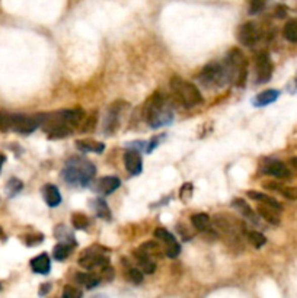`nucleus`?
Here are the masks:
<instances>
[{"instance_id":"f257e3e1","label":"nucleus","mask_w":297,"mask_h":298,"mask_svg":"<svg viewBox=\"0 0 297 298\" xmlns=\"http://www.w3.org/2000/svg\"><path fill=\"white\" fill-rule=\"evenodd\" d=\"M83 118L84 112L82 109L51 112V114H44L41 126L50 138H64L70 136L83 121Z\"/></svg>"},{"instance_id":"f03ea898","label":"nucleus","mask_w":297,"mask_h":298,"mask_svg":"<svg viewBox=\"0 0 297 298\" xmlns=\"http://www.w3.org/2000/svg\"><path fill=\"white\" fill-rule=\"evenodd\" d=\"M144 119L152 128H159V126L167 125L172 122L174 114L169 108L165 95L160 92H155L144 105L143 109Z\"/></svg>"},{"instance_id":"7ed1b4c3","label":"nucleus","mask_w":297,"mask_h":298,"mask_svg":"<svg viewBox=\"0 0 297 298\" xmlns=\"http://www.w3.org/2000/svg\"><path fill=\"white\" fill-rule=\"evenodd\" d=\"M96 173V167L86 159L71 157L61 171V178L71 186H86L91 184Z\"/></svg>"},{"instance_id":"20e7f679","label":"nucleus","mask_w":297,"mask_h":298,"mask_svg":"<svg viewBox=\"0 0 297 298\" xmlns=\"http://www.w3.org/2000/svg\"><path fill=\"white\" fill-rule=\"evenodd\" d=\"M225 69L227 71L229 81L232 80L238 88L245 86L246 77H248V61L245 58V54L239 48H232L229 51Z\"/></svg>"},{"instance_id":"39448f33","label":"nucleus","mask_w":297,"mask_h":298,"mask_svg":"<svg viewBox=\"0 0 297 298\" xmlns=\"http://www.w3.org/2000/svg\"><path fill=\"white\" fill-rule=\"evenodd\" d=\"M171 91H172L174 98L177 99V102L185 108H192V106L202 103V96L200 91L197 89V86L181 79L178 76L171 79Z\"/></svg>"},{"instance_id":"423d86ee","label":"nucleus","mask_w":297,"mask_h":298,"mask_svg":"<svg viewBox=\"0 0 297 298\" xmlns=\"http://www.w3.org/2000/svg\"><path fill=\"white\" fill-rule=\"evenodd\" d=\"M198 80L201 81L204 86H207V88L223 86L225 83L229 81L225 64H219V63H210V64H207L201 70V73L198 74Z\"/></svg>"},{"instance_id":"0eeeda50","label":"nucleus","mask_w":297,"mask_h":298,"mask_svg":"<svg viewBox=\"0 0 297 298\" xmlns=\"http://www.w3.org/2000/svg\"><path fill=\"white\" fill-rule=\"evenodd\" d=\"M43 118H44V114H12V131L21 133V134H31L38 126H41Z\"/></svg>"},{"instance_id":"6e6552de","label":"nucleus","mask_w":297,"mask_h":298,"mask_svg":"<svg viewBox=\"0 0 297 298\" xmlns=\"http://www.w3.org/2000/svg\"><path fill=\"white\" fill-rule=\"evenodd\" d=\"M79 265L84 269H94L96 266H105L108 265V258L102 253V250H96V247L88 249L82 253Z\"/></svg>"},{"instance_id":"1a4fd4ad","label":"nucleus","mask_w":297,"mask_h":298,"mask_svg":"<svg viewBox=\"0 0 297 298\" xmlns=\"http://www.w3.org/2000/svg\"><path fill=\"white\" fill-rule=\"evenodd\" d=\"M273 76V63L270 60V56L261 51L257 56V79L258 83H265L271 79Z\"/></svg>"},{"instance_id":"9d476101","label":"nucleus","mask_w":297,"mask_h":298,"mask_svg":"<svg viewBox=\"0 0 297 298\" xmlns=\"http://www.w3.org/2000/svg\"><path fill=\"white\" fill-rule=\"evenodd\" d=\"M260 39V32L257 25L252 22L243 23L238 29V41L245 47L255 46Z\"/></svg>"},{"instance_id":"9b49d317","label":"nucleus","mask_w":297,"mask_h":298,"mask_svg":"<svg viewBox=\"0 0 297 298\" xmlns=\"http://www.w3.org/2000/svg\"><path fill=\"white\" fill-rule=\"evenodd\" d=\"M262 171H264V173L271 175V176L278 178V179H285L291 175L284 163L278 160H265L264 166H262Z\"/></svg>"},{"instance_id":"f8f14e48","label":"nucleus","mask_w":297,"mask_h":298,"mask_svg":"<svg viewBox=\"0 0 297 298\" xmlns=\"http://www.w3.org/2000/svg\"><path fill=\"white\" fill-rule=\"evenodd\" d=\"M124 163H125L127 171H129L130 175H133V176L142 173L143 161L142 156H140L139 151H136V150H129V151L124 154Z\"/></svg>"},{"instance_id":"ddd939ff","label":"nucleus","mask_w":297,"mask_h":298,"mask_svg":"<svg viewBox=\"0 0 297 298\" xmlns=\"http://www.w3.org/2000/svg\"><path fill=\"white\" fill-rule=\"evenodd\" d=\"M121 181L117 176H105L102 179L98 181V184L95 186V191L99 195H109L112 194L115 189H118Z\"/></svg>"},{"instance_id":"4468645a","label":"nucleus","mask_w":297,"mask_h":298,"mask_svg":"<svg viewBox=\"0 0 297 298\" xmlns=\"http://www.w3.org/2000/svg\"><path fill=\"white\" fill-rule=\"evenodd\" d=\"M31 268L35 274H39V275H47L51 269V262H50V258H48L47 253H41L38 254L36 258H34L31 261Z\"/></svg>"},{"instance_id":"2eb2a0df","label":"nucleus","mask_w":297,"mask_h":298,"mask_svg":"<svg viewBox=\"0 0 297 298\" xmlns=\"http://www.w3.org/2000/svg\"><path fill=\"white\" fill-rule=\"evenodd\" d=\"M43 196H44V201L47 202V205L51 208L57 206L61 202V195H60L59 188L56 185H46L43 188Z\"/></svg>"},{"instance_id":"dca6fc26","label":"nucleus","mask_w":297,"mask_h":298,"mask_svg":"<svg viewBox=\"0 0 297 298\" xmlns=\"http://www.w3.org/2000/svg\"><path fill=\"white\" fill-rule=\"evenodd\" d=\"M134 256H136V259H137V262H139V265H140V268H142V271L144 274H153L155 272L156 262L153 258H150L147 253L143 252L142 249L136 250Z\"/></svg>"},{"instance_id":"f3484780","label":"nucleus","mask_w":297,"mask_h":298,"mask_svg":"<svg viewBox=\"0 0 297 298\" xmlns=\"http://www.w3.org/2000/svg\"><path fill=\"white\" fill-rule=\"evenodd\" d=\"M246 195L252 198V199H255V201H258V202H261L264 205H268V206H273L275 209H278V211H281L283 209V205H281V202H278L275 198H271V196L265 195V194H262V192H258V191H248L246 192Z\"/></svg>"},{"instance_id":"a211bd4d","label":"nucleus","mask_w":297,"mask_h":298,"mask_svg":"<svg viewBox=\"0 0 297 298\" xmlns=\"http://www.w3.org/2000/svg\"><path fill=\"white\" fill-rule=\"evenodd\" d=\"M278 212H280V211L273 208V206L264 205V204H261V206H258V214H260L267 223H270V224H273V226H278V224H280V214H278Z\"/></svg>"},{"instance_id":"6ab92c4d","label":"nucleus","mask_w":297,"mask_h":298,"mask_svg":"<svg viewBox=\"0 0 297 298\" xmlns=\"http://www.w3.org/2000/svg\"><path fill=\"white\" fill-rule=\"evenodd\" d=\"M280 96V92L275 91V89H268V91H264L260 95H257V98L253 99V105L261 108V106H267L270 103L275 102Z\"/></svg>"},{"instance_id":"aec40b11","label":"nucleus","mask_w":297,"mask_h":298,"mask_svg":"<svg viewBox=\"0 0 297 298\" xmlns=\"http://www.w3.org/2000/svg\"><path fill=\"white\" fill-rule=\"evenodd\" d=\"M76 147L80 151H86V153H102L105 149V144L95 141V140H77Z\"/></svg>"},{"instance_id":"412c9836","label":"nucleus","mask_w":297,"mask_h":298,"mask_svg":"<svg viewBox=\"0 0 297 298\" xmlns=\"http://www.w3.org/2000/svg\"><path fill=\"white\" fill-rule=\"evenodd\" d=\"M265 188L268 189H273V191H277L280 194H283L285 198L288 199H297V188L296 186H283V185L274 184V182H268V184H264Z\"/></svg>"},{"instance_id":"4be33fe9","label":"nucleus","mask_w":297,"mask_h":298,"mask_svg":"<svg viewBox=\"0 0 297 298\" xmlns=\"http://www.w3.org/2000/svg\"><path fill=\"white\" fill-rule=\"evenodd\" d=\"M92 208L95 211V214L99 218H104V220H111V211L108 208V204L102 199V198H96L92 201Z\"/></svg>"},{"instance_id":"5701e85b","label":"nucleus","mask_w":297,"mask_h":298,"mask_svg":"<svg viewBox=\"0 0 297 298\" xmlns=\"http://www.w3.org/2000/svg\"><path fill=\"white\" fill-rule=\"evenodd\" d=\"M76 281L79 282V284H82L86 288H95L96 285H99V282H101V278L95 274H77L76 275Z\"/></svg>"},{"instance_id":"b1692460","label":"nucleus","mask_w":297,"mask_h":298,"mask_svg":"<svg viewBox=\"0 0 297 298\" xmlns=\"http://www.w3.org/2000/svg\"><path fill=\"white\" fill-rule=\"evenodd\" d=\"M191 221H192V226L198 231H205L210 227V217L204 212H200V214H194L191 217Z\"/></svg>"},{"instance_id":"393cba45","label":"nucleus","mask_w":297,"mask_h":298,"mask_svg":"<svg viewBox=\"0 0 297 298\" xmlns=\"http://www.w3.org/2000/svg\"><path fill=\"white\" fill-rule=\"evenodd\" d=\"M284 38L290 42H297V19H291L284 25Z\"/></svg>"},{"instance_id":"a878e982","label":"nucleus","mask_w":297,"mask_h":298,"mask_svg":"<svg viewBox=\"0 0 297 298\" xmlns=\"http://www.w3.org/2000/svg\"><path fill=\"white\" fill-rule=\"evenodd\" d=\"M233 206L238 209L239 212L242 214V217H246L249 218V220H253L255 218V212H253V209L250 208L242 198H238V199H235L233 201Z\"/></svg>"},{"instance_id":"bb28decb","label":"nucleus","mask_w":297,"mask_h":298,"mask_svg":"<svg viewBox=\"0 0 297 298\" xmlns=\"http://www.w3.org/2000/svg\"><path fill=\"white\" fill-rule=\"evenodd\" d=\"M140 249H142L144 253H147L150 258H153V259H156V258H160V256H162L160 246H159L156 241H146L144 244H142V246H140Z\"/></svg>"},{"instance_id":"cd10ccee","label":"nucleus","mask_w":297,"mask_h":298,"mask_svg":"<svg viewBox=\"0 0 297 298\" xmlns=\"http://www.w3.org/2000/svg\"><path fill=\"white\" fill-rule=\"evenodd\" d=\"M70 244H66V243H59L57 246H54L53 249V256L56 261H64L69 254H70Z\"/></svg>"},{"instance_id":"c85d7f7f","label":"nucleus","mask_w":297,"mask_h":298,"mask_svg":"<svg viewBox=\"0 0 297 298\" xmlns=\"http://www.w3.org/2000/svg\"><path fill=\"white\" fill-rule=\"evenodd\" d=\"M69 229H66L64 226H59L56 231H54V236L59 239L61 243H66V244H74V236L71 234L70 231H67Z\"/></svg>"},{"instance_id":"c756f323","label":"nucleus","mask_w":297,"mask_h":298,"mask_svg":"<svg viewBox=\"0 0 297 298\" xmlns=\"http://www.w3.org/2000/svg\"><path fill=\"white\" fill-rule=\"evenodd\" d=\"M248 240H249V243L253 247L260 249V247H262L267 243V237L262 233H260V231H249L248 233Z\"/></svg>"},{"instance_id":"7c9ffc66","label":"nucleus","mask_w":297,"mask_h":298,"mask_svg":"<svg viewBox=\"0 0 297 298\" xmlns=\"http://www.w3.org/2000/svg\"><path fill=\"white\" fill-rule=\"evenodd\" d=\"M0 131L2 133L12 131V114L6 111H0Z\"/></svg>"},{"instance_id":"2f4dec72","label":"nucleus","mask_w":297,"mask_h":298,"mask_svg":"<svg viewBox=\"0 0 297 298\" xmlns=\"http://www.w3.org/2000/svg\"><path fill=\"white\" fill-rule=\"evenodd\" d=\"M155 236H156V239H159L160 241H163V243H165V246L169 244V243L177 241L175 240V236H174L171 231H167L166 229H163V227H157V229L155 230Z\"/></svg>"},{"instance_id":"473e14b6","label":"nucleus","mask_w":297,"mask_h":298,"mask_svg":"<svg viewBox=\"0 0 297 298\" xmlns=\"http://www.w3.org/2000/svg\"><path fill=\"white\" fill-rule=\"evenodd\" d=\"M22 188H24V184H22L19 179L12 178V179L8 182V185H6V192H8V195L9 196H15L22 191Z\"/></svg>"},{"instance_id":"72a5a7b5","label":"nucleus","mask_w":297,"mask_h":298,"mask_svg":"<svg viewBox=\"0 0 297 298\" xmlns=\"http://www.w3.org/2000/svg\"><path fill=\"white\" fill-rule=\"evenodd\" d=\"M71 223H73V227L77 230H84L89 227V218L84 214H73Z\"/></svg>"},{"instance_id":"f704fd0d","label":"nucleus","mask_w":297,"mask_h":298,"mask_svg":"<svg viewBox=\"0 0 297 298\" xmlns=\"http://www.w3.org/2000/svg\"><path fill=\"white\" fill-rule=\"evenodd\" d=\"M127 278L130 279L133 284H142L143 282V272L137 268H130L127 272Z\"/></svg>"},{"instance_id":"c9c22d12","label":"nucleus","mask_w":297,"mask_h":298,"mask_svg":"<svg viewBox=\"0 0 297 298\" xmlns=\"http://www.w3.org/2000/svg\"><path fill=\"white\" fill-rule=\"evenodd\" d=\"M24 240L26 246H36V244H39L41 241L44 240V236L39 234V233H32V234H26L24 237Z\"/></svg>"},{"instance_id":"e433bc0d","label":"nucleus","mask_w":297,"mask_h":298,"mask_svg":"<svg viewBox=\"0 0 297 298\" xmlns=\"http://www.w3.org/2000/svg\"><path fill=\"white\" fill-rule=\"evenodd\" d=\"M165 253H166L167 258H177L179 253H181V246H179L178 241H174V243H169L165 246Z\"/></svg>"},{"instance_id":"4c0bfd02","label":"nucleus","mask_w":297,"mask_h":298,"mask_svg":"<svg viewBox=\"0 0 297 298\" xmlns=\"http://www.w3.org/2000/svg\"><path fill=\"white\" fill-rule=\"evenodd\" d=\"M63 298H82V292L77 288L67 285L63 289Z\"/></svg>"},{"instance_id":"58836bf2","label":"nucleus","mask_w":297,"mask_h":298,"mask_svg":"<svg viewBox=\"0 0 297 298\" xmlns=\"http://www.w3.org/2000/svg\"><path fill=\"white\" fill-rule=\"evenodd\" d=\"M265 8V0H250L249 2V13L250 15H257L262 12Z\"/></svg>"},{"instance_id":"ea45409f","label":"nucleus","mask_w":297,"mask_h":298,"mask_svg":"<svg viewBox=\"0 0 297 298\" xmlns=\"http://www.w3.org/2000/svg\"><path fill=\"white\" fill-rule=\"evenodd\" d=\"M192 195V185L188 182V184H184V186L181 188V199L182 201H188Z\"/></svg>"},{"instance_id":"a19ab883","label":"nucleus","mask_w":297,"mask_h":298,"mask_svg":"<svg viewBox=\"0 0 297 298\" xmlns=\"http://www.w3.org/2000/svg\"><path fill=\"white\" fill-rule=\"evenodd\" d=\"M112 278H114V269H112L109 265L102 266V279H105V281H111Z\"/></svg>"},{"instance_id":"79ce46f5","label":"nucleus","mask_w":297,"mask_h":298,"mask_svg":"<svg viewBox=\"0 0 297 298\" xmlns=\"http://www.w3.org/2000/svg\"><path fill=\"white\" fill-rule=\"evenodd\" d=\"M95 124H96V114L92 115V118H89L88 121H86V124H84V126L82 128V131H92L94 128H95Z\"/></svg>"},{"instance_id":"37998d69","label":"nucleus","mask_w":297,"mask_h":298,"mask_svg":"<svg viewBox=\"0 0 297 298\" xmlns=\"http://www.w3.org/2000/svg\"><path fill=\"white\" fill-rule=\"evenodd\" d=\"M50 284H46V285H41V289H39V295H46L48 292V289H50Z\"/></svg>"},{"instance_id":"c03bdc74","label":"nucleus","mask_w":297,"mask_h":298,"mask_svg":"<svg viewBox=\"0 0 297 298\" xmlns=\"http://www.w3.org/2000/svg\"><path fill=\"white\" fill-rule=\"evenodd\" d=\"M5 160H6V157H5L3 154H0V169H2V166H3Z\"/></svg>"},{"instance_id":"a18cd8bd","label":"nucleus","mask_w":297,"mask_h":298,"mask_svg":"<svg viewBox=\"0 0 297 298\" xmlns=\"http://www.w3.org/2000/svg\"><path fill=\"white\" fill-rule=\"evenodd\" d=\"M3 236H5V234H3V230H2V227H0V239H2Z\"/></svg>"},{"instance_id":"49530a36","label":"nucleus","mask_w":297,"mask_h":298,"mask_svg":"<svg viewBox=\"0 0 297 298\" xmlns=\"http://www.w3.org/2000/svg\"><path fill=\"white\" fill-rule=\"evenodd\" d=\"M0 289H2V284H0Z\"/></svg>"}]
</instances>
